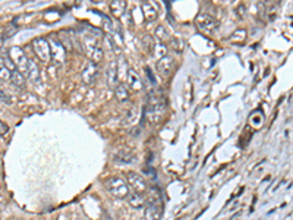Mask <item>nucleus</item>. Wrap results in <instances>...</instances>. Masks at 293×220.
Wrapping results in <instances>:
<instances>
[{"label": "nucleus", "instance_id": "obj_1", "mask_svg": "<svg viewBox=\"0 0 293 220\" xmlns=\"http://www.w3.org/2000/svg\"><path fill=\"white\" fill-rule=\"evenodd\" d=\"M166 110V103L164 100L157 96L156 93H151L150 94V99H148V106H146V110H145V118L148 120L151 125H157L162 122L163 119V113Z\"/></svg>", "mask_w": 293, "mask_h": 220}, {"label": "nucleus", "instance_id": "obj_2", "mask_svg": "<svg viewBox=\"0 0 293 220\" xmlns=\"http://www.w3.org/2000/svg\"><path fill=\"white\" fill-rule=\"evenodd\" d=\"M82 47L87 53V56L90 57V62L93 63H98L103 59V49L98 44V38L93 34H84L82 37Z\"/></svg>", "mask_w": 293, "mask_h": 220}, {"label": "nucleus", "instance_id": "obj_3", "mask_svg": "<svg viewBox=\"0 0 293 220\" xmlns=\"http://www.w3.org/2000/svg\"><path fill=\"white\" fill-rule=\"evenodd\" d=\"M9 60L12 62V65L15 66V69L22 73L25 77L27 75V69H28V57L25 54V51L21 47H11L9 49Z\"/></svg>", "mask_w": 293, "mask_h": 220}, {"label": "nucleus", "instance_id": "obj_4", "mask_svg": "<svg viewBox=\"0 0 293 220\" xmlns=\"http://www.w3.org/2000/svg\"><path fill=\"white\" fill-rule=\"evenodd\" d=\"M106 185H107L109 192L116 198H126L129 195V186H128L126 181L119 176L110 178Z\"/></svg>", "mask_w": 293, "mask_h": 220}, {"label": "nucleus", "instance_id": "obj_5", "mask_svg": "<svg viewBox=\"0 0 293 220\" xmlns=\"http://www.w3.org/2000/svg\"><path fill=\"white\" fill-rule=\"evenodd\" d=\"M195 24L202 33H207V34L214 33L218 28V22L208 14H198L195 18Z\"/></svg>", "mask_w": 293, "mask_h": 220}, {"label": "nucleus", "instance_id": "obj_6", "mask_svg": "<svg viewBox=\"0 0 293 220\" xmlns=\"http://www.w3.org/2000/svg\"><path fill=\"white\" fill-rule=\"evenodd\" d=\"M33 49H34L37 57H38L41 62L47 63V62L51 59V57H50V46H49V40L41 38V37L34 38V41H33Z\"/></svg>", "mask_w": 293, "mask_h": 220}, {"label": "nucleus", "instance_id": "obj_7", "mask_svg": "<svg viewBox=\"0 0 293 220\" xmlns=\"http://www.w3.org/2000/svg\"><path fill=\"white\" fill-rule=\"evenodd\" d=\"M126 184H128V186H130L133 189L135 194L142 195L144 192H146V182H145V179L141 175L135 173V172H129L126 175Z\"/></svg>", "mask_w": 293, "mask_h": 220}, {"label": "nucleus", "instance_id": "obj_8", "mask_svg": "<svg viewBox=\"0 0 293 220\" xmlns=\"http://www.w3.org/2000/svg\"><path fill=\"white\" fill-rule=\"evenodd\" d=\"M49 46H50V57H53V60L56 63H65L66 60V50L63 47L62 43H59L56 38H51L49 41Z\"/></svg>", "mask_w": 293, "mask_h": 220}, {"label": "nucleus", "instance_id": "obj_9", "mask_svg": "<svg viewBox=\"0 0 293 220\" xmlns=\"http://www.w3.org/2000/svg\"><path fill=\"white\" fill-rule=\"evenodd\" d=\"M173 65H175V59L167 54V56L159 59V62H157V70L162 73L163 77H169L170 73H172Z\"/></svg>", "mask_w": 293, "mask_h": 220}, {"label": "nucleus", "instance_id": "obj_10", "mask_svg": "<svg viewBox=\"0 0 293 220\" xmlns=\"http://www.w3.org/2000/svg\"><path fill=\"white\" fill-rule=\"evenodd\" d=\"M97 72H98L97 65L93 63V62H88L87 66L82 70V80H84V83L85 84H93L96 81V78H97Z\"/></svg>", "mask_w": 293, "mask_h": 220}, {"label": "nucleus", "instance_id": "obj_11", "mask_svg": "<svg viewBox=\"0 0 293 220\" xmlns=\"http://www.w3.org/2000/svg\"><path fill=\"white\" fill-rule=\"evenodd\" d=\"M128 85L132 91H141L142 90V83H141V78L138 73L133 70V69H129L128 70Z\"/></svg>", "mask_w": 293, "mask_h": 220}, {"label": "nucleus", "instance_id": "obj_12", "mask_svg": "<svg viewBox=\"0 0 293 220\" xmlns=\"http://www.w3.org/2000/svg\"><path fill=\"white\" fill-rule=\"evenodd\" d=\"M141 8H142L144 18H145L146 21H148V22H151V21H154V19L157 18L159 12H157L156 6H154L153 3H150V2H144V3L141 5Z\"/></svg>", "mask_w": 293, "mask_h": 220}, {"label": "nucleus", "instance_id": "obj_13", "mask_svg": "<svg viewBox=\"0 0 293 220\" xmlns=\"http://www.w3.org/2000/svg\"><path fill=\"white\" fill-rule=\"evenodd\" d=\"M117 80H119V75H117V63H112L107 69V84L110 88H116L117 87Z\"/></svg>", "mask_w": 293, "mask_h": 220}, {"label": "nucleus", "instance_id": "obj_14", "mask_svg": "<svg viewBox=\"0 0 293 220\" xmlns=\"http://www.w3.org/2000/svg\"><path fill=\"white\" fill-rule=\"evenodd\" d=\"M30 81L33 83H38L40 81V70L38 66L35 65L34 60L28 59V69H27V75H25Z\"/></svg>", "mask_w": 293, "mask_h": 220}, {"label": "nucleus", "instance_id": "obj_15", "mask_svg": "<svg viewBox=\"0 0 293 220\" xmlns=\"http://www.w3.org/2000/svg\"><path fill=\"white\" fill-rule=\"evenodd\" d=\"M126 11V2H122V0H117V2H112L110 3V12L114 18H122L123 14Z\"/></svg>", "mask_w": 293, "mask_h": 220}, {"label": "nucleus", "instance_id": "obj_16", "mask_svg": "<svg viewBox=\"0 0 293 220\" xmlns=\"http://www.w3.org/2000/svg\"><path fill=\"white\" fill-rule=\"evenodd\" d=\"M126 198H128L129 205H130L132 208H135V210H139V208H142V207L145 205V200H144V197L139 195V194L132 192V194H129Z\"/></svg>", "mask_w": 293, "mask_h": 220}, {"label": "nucleus", "instance_id": "obj_17", "mask_svg": "<svg viewBox=\"0 0 293 220\" xmlns=\"http://www.w3.org/2000/svg\"><path fill=\"white\" fill-rule=\"evenodd\" d=\"M114 94H116V99H117L119 102H122V103L129 100V90H128V87L123 85V84H119V85L114 88Z\"/></svg>", "mask_w": 293, "mask_h": 220}, {"label": "nucleus", "instance_id": "obj_18", "mask_svg": "<svg viewBox=\"0 0 293 220\" xmlns=\"http://www.w3.org/2000/svg\"><path fill=\"white\" fill-rule=\"evenodd\" d=\"M246 35H248V34H246V30L242 28V30H236V31L230 35L229 40H230L232 43H235V44H241V43H244V41L246 40Z\"/></svg>", "mask_w": 293, "mask_h": 220}, {"label": "nucleus", "instance_id": "obj_19", "mask_svg": "<svg viewBox=\"0 0 293 220\" xmlns=\"http://www.w3.org/2000/svg\"><path fill=\"white\" fill-rule=\"evenodd\" d=\"M156 38H157L159 43H162V44H164V41H167V40L170 38V35H169V33H167V30H166L164 25H159V27L156 28Z\"/></svg>", "mask_w": 293, "mask_h": 220}, {"label": "nucleus", "instance_id": "obj_20", "mask_svg": "<svg viewBox=\"0 0 293 220\" xmlns=\"http://www.w3.org/2000/svg\"><path fill=\"white\" fill-rule=\"evenodd\" d=\"M141 41H142V47L146 50V51H148V53H151L153 50H154V40H153V37L151 35H148V34H146V35H144L142 38H141Z\"/></svg>", "mask_w": 293, "mask_h": 220}, {"label": "nucleus", "instance_id": "obj_21", "mask_svg": "<svg viewBox=\"0 0 293 220\" xmlns=\"http://www.w3.org/2000/svg\"><path fill=\"white\" fill-rule=\"evenodd\" d=\"M11 81H12L14 85H16V87H24V84H25L24 75H22V73H19L18 70H14V72H12Z\"/></svg>", "mask_w": 293, "mask_h": 220}, {"label": "nucleus", "instance_id": "obj_22", "mask_svg": "<svg viewBox=\"0 0 293 220\" xmlns=\"http://www.w3.org/2000/svg\"><path fill=\"white\" fill-rule=\"evenodd\" d=\"M153 51H154V54H156V57H157V59H162V57L167 56V49H166V44H162V43L156 44Z\"/></svg>", "mask_w": 293, "mask_h": 220}, {"label": "nucleus", "instance_id": "obj_23", "mask_svg": "<svg viewBox=\"0 0 293 220\" xmlns=\"http://www.w3.org/2000/svg\"><path fill=\"white\" fill-rule=\"evenodd\" d=\"M159 219H160L159 210H157L154 205H151V207L148 208V211L145 213V220H159Z\"/></svg>", "mask_w": 293, "mask_h": 220}, {"label": "nucleus", "instance_id": "obj_24", "mask_svg": "<svg viewBox=\"0 0 293 220\" xmlns=\"http://www.w3.org/2000/svg\"><path fill=\"white\" fill-rule=\"evenodd\" d=\"M11 77H12V70L6 65L0 68V80H2V81H11Z\"/></svg>", "mask_w": 293, "mask_h": 220}, {"label": "nucleus", "instance_id": "obj_25", "mask_svg": "<svg viewBox=\"0 0 293 220\" xmlns=\"http://www.w3.org/2000/svg\"><path fill=\"white\" fill-rule=\"evenodd\" d=\"M170 44H172V47L176 50V51H183V41H182V38H179V37H172L170 38Z\"/></svg>", "mask_w": 293, "mask_h": 220}, {"label": "nucleus", "instance_id": "obj_26", "mask_svg": "<svg viewBox=\"0 0 293 220\" xmlns=\"http://www.w3.org/2000/svg\"><path fill=\"white\" fill-rule=\"evenodd\" d=\"M9 134V125L5 123L3 120H0V136H5Z\"/></svg>", "mask_w": 293, "mask_h": 220}, {"label": "nucleus", "instance_id": "obj_27", "mask_svg": "<svg viewBox=\"0 0 293 220\" xmlns=\"http://www.w3.org/2000/svg\"><path fill=\"white\" fill-rule=\"evenodd\" d=\"M136 116H138V112H136V107H133V109L129 112V115H128V120H126V123L133 122V120L136 119Z\"/></svg>", "mask_w": 293, "mask_h": 220}, {"label": "nucleus", "instance_id": "obj_28", "mask_svg": "<svg viewBox=\"0 0 293 220\" xmlns=\"http://www.w3.org/2000/svg\"><path fill=\"white\" fill-rule=\"evenodd\" d=\"M0 102H3V103H11V99L2 91V90H0Z\"/></svg>", "mask_w": 293, "mask_h": 220}, {"label": "nucleus", "instance_id": "obj_29", "mask_svg": "<svg viewBox=\"0 0 293 220\" xmlns=\"http://www.w3.org/2000/svg\"><path fill=\"white\" fill-rule=\"evenodd\" d=\"M2 66H5V59L0 57V68H2Z\"/></svg>", "mask_w": 293, "mask_h": 220}]
</instances>
